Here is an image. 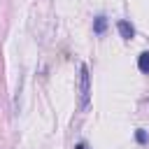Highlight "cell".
<instances>
[{
	"label": "cell",
	"mask_w": 149,
	"mask_h": 149,
	"mask_svg": "<svg viewBox=\"0 0 149 149\" xmlns=\"http://www.w3.org/2000/svg\"><path fill=\"white\" fill-rule=\"evenodd\" d=\"M79 72H81V77H79V102H81V107H88V98H91V86H88V68L86 65H81L79 68Z\"/></svg>",
	"instance_id": "1"
},
{
	"label": "cell",
	"mask_w": 149,
	"mask_h": 149,
	"mask_svg": "<svg viewBox=\"0 0 149 149\" xmlns=\"http://www.w3.org/2000/svg\"><path fill=\"white\" fill-rule=\"evenodd\" d=\"M116 28H119V33H121V37H123V40H133L135 28H133L128 21H119V23H116Z\"/></svg>",
	"instance_id": "2"
},
{
	"label": "cell",
	"mask_w": 149,
	"mask_h": 149,
	"mask_svg": "<svg viewBox=\"0 0 149 149\" xmlns=\"http://www.w3.org/2000/svg\"><path fill=\"white\" fill-rule=\"evenodd\" d=\"M137 68H140V72L149 74V51H142V54H140V58H137Z\"/></svg>",
	"instance_id": "3"
},
{
	"label": "cell",
	"mask_w": 149,
	"mask_h": 149,
	"mask_svg": "<svg viewBox=\"0 0 149 149\" xmlns=\"http://www.w3.org/2000/svg\"><path fill=\"white\" fill-rule=\"evenodd\" d=\"M105 28H107V19H105V16H95V21H93V30H95V35H102Z\"/></svg>",
	"instance_id": "4"
},
{
	"label": "cell",
	"mask_w": 149,
	"mask_h": 149,
	"mask_svg": "<svg viewBox=\"0 0 149 149\" xmlns=\"http://www.w3.org/2000/svg\"><path fill=\"white\" fill-rule=\"evenodd\" d=\"M137 142H140V144L147 142V133H144V130H137Z\"/></svg>",
	"instance_id": "5"
},
{
	"label": "cell",
	"mask_w": 149,
	"mask_h": 149,
	"mask_svg": "<svg viewBox=\"0 0 149 149\" xmlns=\"http://www.w3.org/2000/svg\"><path fill=\"white\" fill-rule=\"evenodd\" d=\"M77 149H88V144H86V142H79V144H77Z\"/></svg>",
	"instance_id": "6"
}]
</instances>
